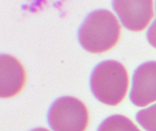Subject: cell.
<instances>
[{
    "label": "cell",
    "mask_w": 156,
    "mask_h": 131,
    "mask_svg": "<svg viewBox=\"0 0 156 131\" xmlns=\"http://www.w3.org/2000/svg\"><path fill=\"white\" fill-rule=\"evenodd\" d=\"M121 36V26L116 16L108 10L92 12L79 31L81 47L90 53L101 54L116 46Z\"/></svg>",
    "instance_id": "obj_1"
},
{
    "label": "cell",
    "mask_w": 156,
    "mask_h": 131,
    "mask_svg": "<svg viewBox=\"0 0 156 131\" xmlns=\"http://www.w3.org/2000/svg\"><path fill=\"white\" fill-rule=\"evenodd\" d=\"M90 89L97 100L108 106L122 103L129 89V75L126 67L116 60L100 63L92 71Z\"/></svg>",
    "instance_id": "obj_2"
},
{
    "label": "cell",
    "mask_w": 156,
    "mask_h": 131,
    "mask_svg": "<svg viewBox=\"0 0 156 131\" xmlns=\"http://www.w3.org/2000/svg\"><path fill=\"white\" fill-rule=\"evenodd\" d=\"M48 122L53 131H86L90 122L89 110L79 98L61 97L51 105Z\"/></svg>",
    "instance_id": "obj_3"
},
{
    "label": "cell",
    "mask_w": 156,
    "mask_h": 131,
    "mask_svg": "<svg viewBox=\"0 0 156 131\" xmlns=\"http://www.w3.org/2000/svg\"><path fill=\"white\" fill-rule=\"evenodd\" d=\"M112 5L122 25L129 30H144L154 16V0H113Z\"/></svg>",
    "instance_id": "obj_4"
},
{
    "label": "cell",
    "mask_w": 156,
    "mask_h": 131,
    "mask_svg": "<svg viewBox=\"0 0 156 131\" xmlns=\"http://www.w3.org/2000/svg\"><path fill=\"white\" fill-rule=\"evenodd\" d=\"M130 99L140 108L156 102V61L144 63L134 71Z\"/></svg>",
    "instance_id": "obj_5"
},
{
    "label": "cell",
    "mask_w": 156,
    "mask_h": 131,
    "mask_svg": "<svg viewBox=\"0 0 156 131\" xmlns=\"http://www.w3.org/2000/svg\"><path fill=\"white\" fill-rule=\"evenodd\" d=\"M27 75L23 65L10 55L0 57V97L9 98L18 95L24 88Z\"/></svg>",
    "instance_id": "obj_6"
},
{
    "label": "cell",
    "mask_w": 156,
    "mask_h": 131,
    "mask_svg": "<svg viewBox=\"0 0 156 131\" xmlns=\"http://www.w3.org/2000/svg\"><path fill=\"white\" fill-rule=\"evenodd\" d=\"M97 131H141L139 128L127 117L112 115L105 119Z\"/></svg>",
    "instance_id": "obj_7"
},
{
    "label": "cell",
    "mask_w": 156,
    "mask_h": 131,
    "mask_svg": "<svg viewBox=\"0 0 156 131\" xmlns=\"http://www.w3.org/2000/svg\"><path fill=\"white\" fill-rule=\"evenodd\" d=\"M136 121L146 131H156V104L140 110L136 114Z\"/></svg>",
    "instance_id": "obj_8"
},
{
    "label": "cell",
    "mask_w": 156,
    "mask_h": 131,
    "mask_svg": "<svg viewBox=\"0 0 156 131\" xmlns=\"http://www.w3.org/2000/svg\"><path fill=\"white\" fill-rule=\"evenodd\" d=\"M147 40L149 44L156 48V17L147 32Z\"/></svg>",
    "instance_id": "obj_9"
},
{
    "label": "cell",
    "mask_w": 156,
    "mask_h": 131,
    "mask_svg": "<svg viewBox=\"0 0 156 131\" xmlns=\"http://www.w3.org/2000/svg\"><path fill=\"white\" fill-rule=\"evenodd\" d=\"M31 131H49L48 129H45V128H37V129H34Z\"/></svg>",
    "instance_id": "obj_10"
}]
</instances>
